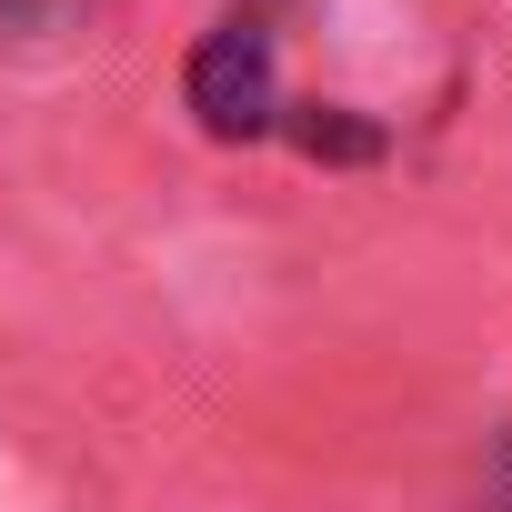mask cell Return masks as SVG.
Wrapping results in <instances>:
<instances>
[{"instance_id": "obj_1", "label": "cell", "mask_w": 512, "mask_h": 512, "mask_svg": "<svg viewBox=\"0 0 512 512\" xmlns=\"http://www.w3.org/2000/svg\"><path fill=\"white\" fill-rule=\"evenodd\" d=\"M191 111L221 141H251V131L282 121V61H272V31L262 21H221L191 51Z\"/></svg>"}]
</instances>
